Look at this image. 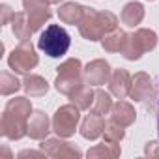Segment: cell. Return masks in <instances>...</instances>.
Here are the masks:
<instances>
[{
	"mask_svg": "<svg viewBox=\"0 0 159 159\" xmlns=\"http://www.w3.org/2000/svg\"><path fill=\"white\" fill-rule=\"evenodd\" d=\"M111 111H112V99H111V96L105 90H101V88L96 90L92 112L94 114H99V116H105V114H111Z\"/></svg>",
	"mask_w": 159,
	"mask_h": 159,
	"instance_id": "cell-22",
	"label": "cell"
},
{
	"mask_svg": "<svg viewBox=\"0 0 159 159\" xmlns=\"http://www.w3.org/2000/svg\"><path fill=\"white\" fill-rule=\"evenodd\" d=\"M47 2H49V4H60L62 0H47Z\"/></svg>",
	"mask_w": 159,
	"mask_h": 159,
	"instance_id": "cell-30",
	"label": "cell"
},
{
	"mask_svg": "<svg viewBox=\"0 0 159 159\" xmlns=\"http://www.w3.org/2000/svg\"><path fill=\"white\" fill-rule=\"evenodd\" d=\"M84 15V6L77 2H66L58 10V17L64 25H79Z\"/></svg>",
	"mask_w": 159,
	"mask_h": 159,
	"instance_id": "cell-16",
	"label": "cell"
},
{
	"mask_svg": "<svg viewBox=\"0 0 159 159\" xmlns=\"http://www.w3.org/2000/svg\"><path fill=\"white\" fill-rule=\"evenodd\" d=\"M38 62H39V58H38L36 49H34V45H32L30 39L21 41L11 51L10 58H8V64H10V67L15 73H28L30 69H34L38 66Z\"/></svg>",
	"mask_w": 159,
	"mask_h": 159,
	"instance_id": "cell-7",
	"label": "cell"
},
{
	"mask_svg": "<svg viewBox=\"0 0 159 159\" xmlns=\"http://www.w3.org/2000/svg\"><path fill=\"white\" fill-rule=\"evenodd\" d=\"M155 45H157V34L150 28H139L127 38V43L122 54L127 60H139L144 52L153 51Z\"/></svg>",
	"mask_w": 159,
	"mask_h": 159,
	"instance_id": "cell-5",
	"label": "cell"
},
{
	"mask_svg": "<svg viewBox=\"0 0 159 159\" xmlns=\"http://www.w3.org/2000/svg\"><path fill=\"white\" fill-rule=\"evenodd\" d=\"M2 13H4V17H2V25H6L8 23V19L10 17H13V13H11V10H10V6H2Z\"/></svg>",
	"mask_w": 159,
	"mask_h": 159,
	"instance_id": "cell-27",
	"label": "cell"
},
{
	"mask_svg": "<svg viewBox=\"0 0 159 159\" xmlns=\"http://www.w3.org/2000/svg\"><path fill=\"white\" fill-rule=\"evenodd\" d=\"M41 150L49 157H81L83 155L81 150L75 148L69 142H64L62 137H58V139H45L41 142Z\"/></svg>",
	"mask_w": 159,
	"mask_h": 159,
	"instance_id": "cell-10",
	"label": "cell"
},
{
	"mask_svg": "<svg viewBox=\"0 0 159 159\" xmlns=\"http://www.w3.org/2000/svg\"><path fill=\"white\" fill-rule=\"evenodd\" d=\"M19 88H21V83L17 81V77L8 71H2V75H0V94L10 96V94H15Z\"/></svg>",
	"mask_w": 159,
	"mask_h": 159,
	"instance_id": "cell-24",
	"label": "cell"
},
{
	"mask_svg": "<svg viewBox=\"0 0 159 159\" xmlns=\"http://www.w3.org/2000/svg\"><path fill=\"white\" fill-rule=\"evenodd\" d=\"M23 6H25V11H26L32 32H38L45 25V21H49L51 15H52L51 10H49L47 0H23Z\"/></svg>",
	"mask_w": 159,
	"mask_h": 159,
	"instance_id": "cell-8",
	"label": "cell"
},
{
	"mask_svg": "<svg viewBox=\"0 0 159 159\" xmlns=\"http://www.w3.org/2000/svg\"><path fill=\"white\" fill-rule=\"evenodd\" d=\"M94 98H96V92L90 88V84L88 83H84L81 88H79L69 99L81 109V111H84V109H92V105H94Z\"/></svg>",
	"mask_w": 159,
	"mask_h": 159,
	"instance_id": "cell-21",
	"label": "cell"
},
{
	"mask_svg": "<svg viewBox=\"0 0 159 159\" xmlns=\"http://www.w3.org/2000/svg\"><path fill=\"white\" fill-rule=\"evenodd\" d=\"M111 79V66L105 60H94L84 67V81L94 86H101Z\"/></svg>",
	"mask_w": 159,
	"mask_h": 159,
	"instance_id": "cell-12",
	"label": "cell"
},
{
	"mask_svg": "<svg viewBox=\"0 0 159 159\" xmlns=\"http://www.w3.org/2000/svg\"><path fill=\"white\" fill-rule=\"evenodd\" d=\"M51 131V122H49V116L41 111H36L30 114L28 118V135L30 139H36V140H45L47 135Z\"/></svg>",
	"mask_w": 159,
	"mask_h": 159,
	"instance_id": "cell-13",
	"label": "cell"
},
{
	"mask_svg": "<svg viewBox=\"0 0 159 159\" xmlns=\"http://www.w3.org/2000/svg\"><path fill=\"white\" fill-rule=\"evenodd\" d=\"M32 114V105L26 98L10 99L0 120L2 135L10 140H19L28 135V118Z\"/></svg>",
	"mask_w": 159,
	"mask_h": 159,
	"instance_id": "cell-1",
	"label": "cell"
},
{
	"mask_svg": "<svg viewBox=\"0 0 159 159\" xmlns=\"http://www.w3.org/2000/svg\"><path fill=\"white\" fill-rule=\"evenodd\" d=\"M144 153L148 157H159V140H150L144 148Z\"/></svg>",
	"mask_w": 159,
	"mask_h": 159,
	"instance_id": "cell-26",
	"label": "cell"
},
{
	"mask_svg": "<svg viewBox=\"0 0 159 159\" xmlns=\"http://www.w3.org/2000/svg\"><path fill=\"white\" fill-rule=\"evenodd\" d=\"M88 157H118L120 155V146L118 142H109L105 140L103 144H98L86 152Z\"/></svg>",
	"mask_w": 159,
	"mask_h": 159,
	"instance_id": "cell-23",
	"label": "cell"
},
{
	"mask_svg": "<svg viewBox=\"0 0 159 159\" xmlns=\"http://www.w3.org/2000/svg\"><path fill=\"white\" fill-rule=\"evenodd\" d=\"M111 120H112V122H116V124H118V125H122V127L131 125V124L135 122V109H133V105H131V103H127V101H124V99H120L118 103H114V105H112Z\"/></svg>",
	"mask_w": 159,
	"mask_h": 159,
	"instance_id": "cell-15",
	"label": "cell"
},
{
	"mask_svg": "<svg viewBox=\"0 0 159 159\" xmlns=\"http://www.w3.org/2000/svg\"><path fill=\"white\" fill-rule=\"evenodd\" d=\"M116 26H118V17L114 13L84 8V15L79 23V32L88 41H98V39H103L112 30H116Z\"/></svg>",
	"mask_w": 159,
	"mask_h": 159,
	"instance_id": "cell-2",
	"label": "cell"
},
{
	"mask_svg": "<svg viewBox=\"0 0 159 159\" xmlns=\"http://www.w3.org/2000/svg\"><path fill=\"white\" fill-rule=\"evenodd\" d=\"M129 34H125L124 30H112L111 34H107L103 38V49L107 52H122L125 49Z\"/></svg>",
	"mask_w": 159,
	"mask_h": 159,
	"instance_id": "cell-20",
	"label": "cell"
},
{
	"mask_svg": "<svg viewBox=\"0 0 159 159\" xmlns=\"http://www.w3.org/2000/svg\"><path fill=\"white\" fill-rule=\"evenodd\" d=\"M103 137H105V140H109V142H120V140L125 137V131H124L122 125H118L116 122L111 120V122H107V125H105Z\"/></svg>",
	"mask_w": 159,
	"mask_h": 159,
	"instance_id": "cell-25",
	"label": "cell"
},
{
	"mask_svg": "<svg viewBox=\"0 0 159 159\" xmlns=\"http://www.w3.org/2000/svg\"><path fill=\"white\" fill-rule=\"evenodd\" d=\"M131 99L137 101V103H142L146 107H152L153 99H155V90L152 86V81H150V75H146L144 71L137 73L133 77V88H131Z\"/></svg>",
	"mask_w": 159,
	"mask_h": 159,
	"instance_id": "cell-9",
	"label": "cell"
},
{
	"mask_svg": "<svg viewBox=\"0 0 159 159\" xmlns=\"http://www.w3.org/2000/svg\"><path fill=\"white\" fill-rule=\"evenodd\" d=\"M79 109L75 103H67V105H62L54 116H52V131L62 137V139H67L71 135H75V129H77V124L81 120V114H79Z\"/></svg>",
	"mask_w": 159,
	"mask_h": 159,
	"instance_id": "cell-6",
	"label": "cell"
},
{
	"mask_svg": "<svg viewBox=\"0 0 159 159\" xmlns=\"http://www.w3.org/2000/svg\"><path fill=\"white\" fill-rule=\"evenodd\" d=\"M120 19L127 26H133V28L139 26L144 19V6L140 2H127L120 13Z\"/></svg>",
	"mask_w": 159,
	"mask_h": 159,
	"instance_id": "cell-17",
	"label": "cell"
},
{
	"mask_svg": "<svg viewBox=\"0 0 159 159\" xmlns=\"http://www.w3.org/2000/svg\"><path fill=\"white\" fill-rule=\"evenodd\" d=\"M11 28H13V34L19 41H26L30 39V36L34 34L32 28H30V23H28V17H26V11H19V13H13L11 17Z\"/></svg>",
	"mask_w": 159,
	"mask_h": 159,
	"instance_id": "cell-19",
	"label": "cell"
},
{
	"mask_svg": "<svg viewBox=\"0 0 159 159\" xmlns=\"http://www.w3.org/2000/svg\"><path fill=\"white\" fill-rule=\"evenodd\" d=\"M105 125H107V122L103 120V116L90 112V114L83 120V124H81V135H83L84 139H88V140H96L98 137L103 135Z\"/></svg>",
	"mask_w": 159,
	"mask_h": 159,
	"instance_id": "cell-14",
	"label": "cell"
},
{
	"mask_svg": "<svg viewBox=\"0 0 159 159\" xmlns=\"http://www.w3.org/2000/svg\"><path fill=\"white\" fill-rule=\"evenodd\" d=\"M45 152L41 150V152H28V150H23L21 153H19V157H26V155H43Z\"/></svg>",
	"mask_w": 159,
	"mask_h": 159,
	"instance_id": "cell-28",
	"label": "cell"
},
{
	"mask_svg": "<svg viewBox=\"0 0 159 159\" xmlns=\"http://www.w3.org/2000/svg\"><path fill=\"white\" fill-rule=\"evenodd\" d=\"M71 45V38L67 30L60 25H49L38 39V47L51 58H60L67 52Z\"/></svg>",
	"mask_w": 159,
	"mask_h": 159,
	"instance_id": "cell-4",
	"label": "cell"
},
{
	"mask_svg": "<svg viewBox=\"0 0 159 159\" xmlns=\"http://www.w3.org/2000/svg\"><path fill=\"white\" fill-rule=\"evenodd\" d=\"M23 88L30 98H41V96H45L49 92V83L39 75H26L25 83H23Z\"/></svg>",
	"mask_w": 159,
	"mask_h": 159,
	"instance_id": "cell-18",
	"label": "cell"
},
{
	"mask_svg": "<svg viewBox=\"0 0 159 159\" xmlns=\"http://www.w3.org/2000/svg\"><path fill=\"white\" fill-rule=\"evenodd\" d=\"M157 131H159V101H157Z\"/></svg>",
	"mask_w": 159,
	"mask_h": 159,
	"instance_id": "cell-29",
	"label": "cell"
},
{
	"mask_svg": "<svg viewBox=\"0 0 159 159\" xmlns=\"http://www.w3.org/2000/svg\"><path fill=\"white\" fill-rule=\"evenodd\" d=\"M84 69L79 58H69L64 64L58 66V77H56V90L62 92L64 96L71 98L79 88L84 84Z\"/></svg>",
	"mask_w": 159,
	"mask_h": 159,
	"instance_id": "cell-3",
	"label": "cell"
},
{
	"mask_svg": "<svg viewBox=\"0 0 159 159\" xmlns=\"http://www.w3.org/2000/svg\"><path fill=\"white\" fill-rule=\"evenodd\" d=\"M109 88L112 96H116L118 99H125L133 88V77L125 69H114L109 79Z\"/></svg>",
	"mask_w": 159,
	"mask_h": 159,
	"instance_id": "cell-11",
	"label": "cell"
}]
</instances>
